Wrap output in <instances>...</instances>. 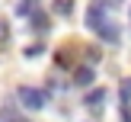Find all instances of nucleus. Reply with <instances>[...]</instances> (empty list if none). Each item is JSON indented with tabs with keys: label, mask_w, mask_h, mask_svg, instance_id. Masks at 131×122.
Wrapping results in <instances>:
<instances>
[{
	"label": "nucleus",
	"mask_w": 131,
	"mask_h": 122,
	"mask_svg": "<svg viewBox=\"0 0 131 122\" xmlns=\"http://www.w3.org/2000/svg\"><path fill=\"white\" fill-rule=\"evenodd\" d=\"M19 100H23L26 109H42L48 103V93L45 90H35V87H19Z\"/></svg>",
	"instance_id": "obj_1"
},
{
	"label": "nucleus",
	"mask_w": 131,
	"mask_h": 122,
	"mask_svg": "<svg viewBox=\"0 0 131 122\" xmlns=\"http://www.w3.org/2000/svg\"><path fill=\"white\" fill-rule=\"evenodd\" d=\"M102 26H106V6H102V3H90V13H86V29L99 32Z\"/></svg>",
	"instance_id": "obj_2"
},
{
	"label": "nucleus",
	"mask_w": 131,
	"mask_h": 122,
	"mask_svg": "<svg viewBox=\"0 0 131 122\" xmlns=\"http://www.w3.org/2000/svg\"><path fill=\"white\" fill-rule=\"evenodd\" d=\"M74 83H77V87H90V83H93V68H90V64L77 68L74 71Z\"/></svg>",
	"instance_id": "obj_3"
},
{
	"label": "nucleus",
	"mask_w": 131,
	"mask_h": 122,
	"mask_svg": "<svg viewBox=\"0 0 131 122\" xmlns=\"http://www.w3.org/2000/svg\"><path fill=\"white\" fill-rule=\"evenodd\" d=\"M99 39H102V42H118V39H122V29L112 26V23H106V26L99 29Z\"/></svg>",
	"instance_id": "obj_4"
},
{
	"label": "nucleus",
	"mask_w": 131,
	"mask_h": 122,
	"mask_svg": "<svg viewBox=\"0 0 131 122\" xmlns=\"http://www.w3.org/2000/svg\"><path fill=\"white\" fill-rule=\"evenodd\" d=\"M70 10H74V0H58L54 3V13H61V16H70Z\"/></svg>",
	"instance_id": "obj_5"
},
{
	"label": "nucleus",
	"mask_w": 131,
	"mask_h": 122,
	"mask_svg": "<svg viewBox=\"0 0 131 122\" xmlns=\"http://www.w3.org/2000/svg\"><path fill=\"white\" fill-rule=\"evenodd\" d=\"M118 96H122V103H128V100H131V77H128V80H122V90H118Z\"/></svg>",
	"instance_id": "obj_6"
},
{
	"label": "nucleus",
	"mask_w": 131,
	"mask_h": 122,
	"mask_svg": "<svg viewBox=\"0 0 131 122\" xmlns=\"http://www.w3.org/2000/svg\"><path fill=\"white\" fill-rule=\"evenodd\" d=\"M102 96H106L102 90H93V93H86V103L90 106H93V103H102Z\"/></svg>",
	"instance_id": "obj_7"
},
{
	"label": "nucleus",
	"mask_w": 131,
	"mask_h": 122,
	"mask_svg": "<svg viewBox=\"0 0 131 122\" xmlns=\"http://www.w3.org/2000/svg\"><path fill=\"white\" fill-rule=\"evenodd\" d=\"M16 16H29V3H26V0H23V3H19V10H16Z\"/></svg>",
	"instance_id": "obj_8"
},
{
	"label": "nucleus",
	"mask_w": 131,
	"mask_h": 122,
	"mask_svg": "<svg viewBox=\"0 0 131 122\" xmlns=\"http://www.w3.org/2000/svg\"><path fill=\"white\" fill-rule=\"evenodd\" d=\"M122 122H131V109H125V116H122Z\"/></svg>",
	"instance_id": "obj_9"
}]
</instances>
